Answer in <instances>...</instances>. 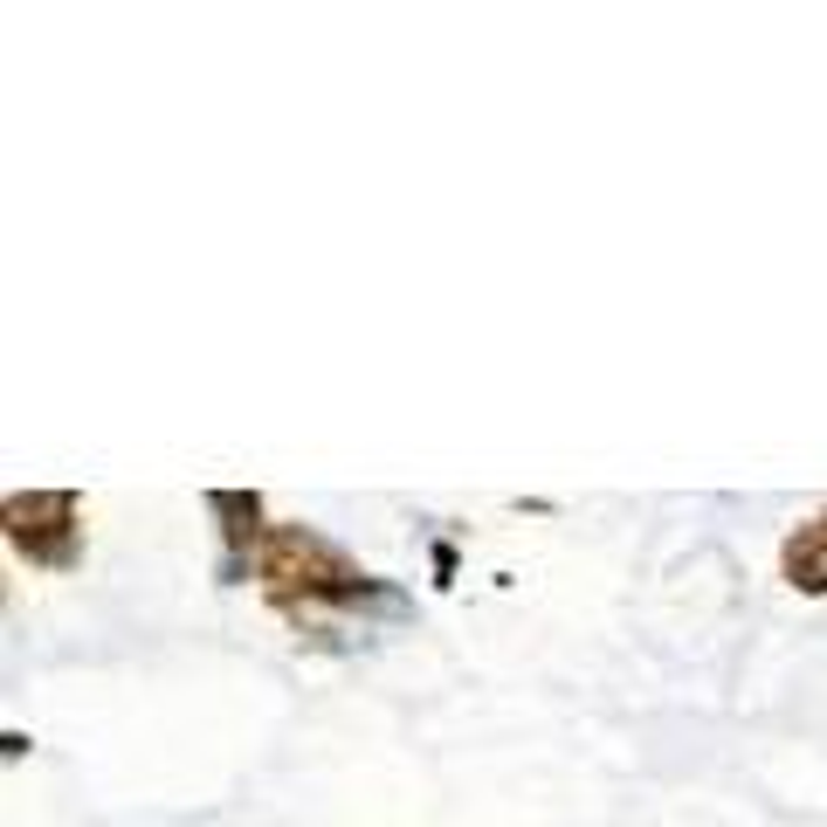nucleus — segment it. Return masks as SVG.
<instances>
[{"mask_svg": "<svg viewBox=\"0 0 827 827\" xmlns=\"http://www.w3.org/2000/svg\"><path fill=\"white\" fill-rule=\"evenodd\" d=\"M255 586L283 620H407L413 593L366 573L345 545H331L318 525H269L263 552H255Z\"/></svg>", "mask_w": 827, "mask_h": 827, "instance_id": "nucleus-1", "label": "nucleus"}, {"mask_svg": "<svg viewBox=\"0 0 827 827\" xmlns=\"http://www.w3.org/2000/svg\"><path fill=\"white\" fill-rule=\"evenodd\" d=\"M0 531H8V552L29 559L35 573H76L84 545H90L84 497L76 489H14L0 504Z\"/></svg>", "mask_w": 827, "mask_h": 827, "instance_id": "nucleus-2", "label": "nucleus"}, {"mask_svg": "<svg viewBox=\"0 0 827 827\" xmlns=\"http://www.w3.org/2000/svg\"><path fill=\"white\" fill-rule=\"evenodd\" d=\"M200 504H207V517H214V538H221V552H214L221 586L255 580V552H263V538H269L263 489H207Z\"/></svg>", "mask_w": 827, "mask_h": 827, "instance_id": "nucleus-3", "label": "nucleus"}, {"mask_svg": "<svg viewBox=\"0 0 827 827\" xmlns=\"http://www.w3.org/2000/svg\"><path fill=\"white\" fill-rule=\"evenodd\" d=\"M780 580L800 593V600H827V504L807 510L780 538Z\"/></svg>", "mask_w": 827, "mask_h": 827, "instance_id": "nucleus-4", "label": "nucleus"}, {"mask_svg": "<svg viewBox=\"0 0 827 827\" xmlns=\"http://www.w3.org/2000/svg\"><path fill=\"white\" fill-rule=\"evenodd\" d=\"M434 586H455V545H449V538H434Z\"/></svg>", "mask_w": 827, "mask_h": 827, "instance_id": "nucleus-5", "label": "nucleus"}, {"mask_svg": "<svg viewBox=\"0 0 827 827\" xmlns=\"http://www.w3.org/2000/svg\"><path fill=\"white\" fill-rule=\"evenodd\" d=\"M29 752H35L29 731H8V738H0V759H29Z\"/></svg>", "mask_w": 827, "mask_h": 827, "instance_id": "nucleus-6", "label": "nucleus"}]
</instances>
